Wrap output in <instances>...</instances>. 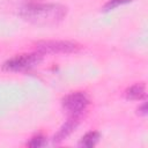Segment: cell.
<instances>
[{
	"mask_svg": "<svg viewBox=\"0 0 148 148\" xmlns=\"http://www.w3.org/2000/svg\"><path fill=\"white\" fill-rule=\"evenodd\" d=\"M126 98L127 99H132V101H140L142 98L146 97V88L145 84L142 83H135L133 86H131L126 92Z\"/></svg>",
	"mask_w": 148,
	"mask_h": 148,
	"instance_id": "6",
	"label": "cell"
},
{
	"mask_svg": "<svg viewBox=\"0 0 148 148\" xmlns=\"http://www.w3.org/2000/svg\"><path fill=\"white\" fill-rule=\"evenodd\" d=\"M131 1H132V0H109V1L104 5L103 9H104V12H109V10H111V9L117 8V7L120 6V5H125V3H128V2H131Z\"/></svg>",
	"mask_w": 148,
	"mask_h": 148,
	"instance_id": "8",
	"label": "cell"
},
{
	"mask_svg": "<svg viewBox=\"0 0 148 148\" xmlns=\"http://www.w3.org/2000/svg\"><path fill=\"white\" fill-rule=\"evenodd\" d=\"M37 52L40 54H60V53H73L76 52L80 46L76 43L68 40H44L37 45Z\"/></svg>",
	"mask_w": 148,
	"mask_h": 148,
	"instance_id": "3",
	"label": "cell"
},
{
	"mask_svg": "<svg viewBox=\"0 0 148 148\" xmlns=\"http://www.w3.org/2000/svg\"><path fill=\"white\" fill-rule=\"evenodd\" d=\"M98 139H99V133L98 132H95V131L88 132L81 138V140L79 142V146L80 147H86V148H91L97 143Z\"/></svg>",
	"mask_w": 148,
	"mask_h": 148,
	"instance_id": "7",
	"label": "cell"
},
{
	"mask_svg": "<svg viewBox=\"0 0 148 148\" xmlns=\"http://www.w3.org/2000/svg\"><path fill=\"white\" fill-rule=\"evenodd\" d=\"M20 16L35 25L50 27L60 23L67 15V8L59 3L30 1L24 3L20 10Z\"/></svg>",
	"mask_w": 148,
	"mask_h": 148,
	"instance_id": "1",
	"label": "cell"
},
{
	"mask_svg": "<svg viewBox=\"0 0 148 148\" xmlns=\"http://www.w3.org/2000/svg\"><path fill=\"white\" fill-rule=\"evenodd\" d=\"M45 138L43 135H36V136H32L30 139V141L27 143V146L31 147V148H39L42 146L45 145Z\"/></svg>",
	"mask_w": 148,
	"mask_h": 148,
	"instance_id": "9",
	"label": "cell"
},
{
	"mask_svg": "<svg viewBox=\"0 0 148 148\" xmlns=\"http://www.w3.org/2000/svg\"><path fill=\"white\" fill-rule=\"evenodd\" d=\"M88 104L89 98L82 91L71 92L62 98V106L72 117H79L87 109Z\"/></svg>",
	"mask_w": 148,
	"mask_h": 148,
	"instance_id": "4",
	"label": "cell"
},
{
	"mask_svg": "<svg viewBox=\"0 0 148 148\" xmlns=\"http://www.w3.org/2000/svg\"><path fill=\"white\" fill-rule=\"evenodd\" d=\"M79 125V117H72L60 127V130L56 133L54 138H53V142L54 143H60L61 141H64L66 138H68L72 132L76 128V126Z\"/></svg>",
	"mask_w": 148,
	"mask_h": 148,
	"instance_id": "5",
	"label": "cell"
},
{
	"mask_svg": "<svg viewBox=\"0 0 148 148\" xmlns=\"http://www.w3.org/2000/svg\"><path fill=\"white\" fill-rule=\"evenodd\" d=\"M43 54L39 52H32V53H25L20 54L16 57H13L3 62L2 68L8 72H22L30 69L38 65L42 60Z\"/></svg>",
	"mask_w": 148,
	"mask_h": 148,
	"instance_id": "2",
	"label": "cell"
},
{
	"mask_svg": "<svg viewBox=\"0 0 148 148\" xmlns=\"http://www.w3.org/2000/svg\"><path fill=\"white\" fill-rule=\"evenodd\" d=\"M138 113H139L140 116H146V114H147V104H146V103H143L141 106H139Z\"/></svg>",
	"mask_w": 148,
	"mask_h": 148,
	"instance_id": "10",
	"label": "cell"
}]
</instances>
